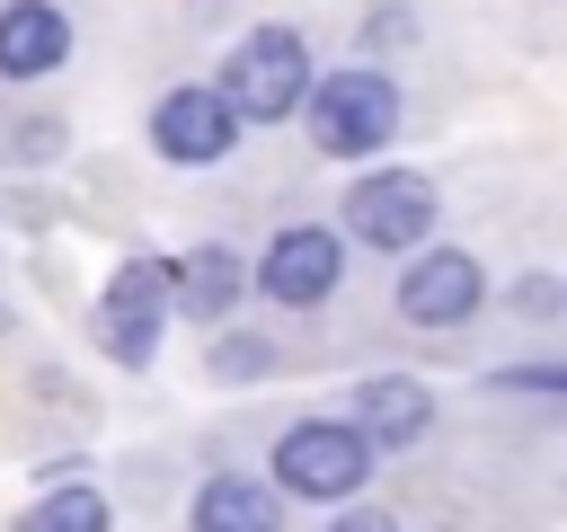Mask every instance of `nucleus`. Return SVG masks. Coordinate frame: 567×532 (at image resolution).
<instances>
[{
  "mask_svg": "<svg viewBox=\"0 0 567 532\" xmlns=\"http://www.w3.org/2000/svg\"><path fill=\"white\" fill-rule=\"evenodd\" d=\"M159 328H168V266L159 257H124L106 275V293H97V346L124 372H142L151 346H159Z\"/></svg>",
  "mask_w": 567,
  "mask_h": 532,
  "instance_id": "4",
  "label": "nucleus"
},
{
  "mask_svg": "<svg viewBox=\"0 0 567 532\" xmlns=\"http://www.w3.org/2000/svg\"><path fill=\"white\" fill-rule=\"evenodd\" d=\"M478 293H487V275H478L470 248H425V257L399 275V310H408L416 328H461V319L478 310Z\"/></svg>",
  "mask_w": 567,
  "mask_h": 532,
  "instance_id": "8",
  "label": "nucleus"
},
{
  "mask_svg": "<svg viewBox=\"0 0 567 532\" xmlns=\"http://www.w3.org/2000/svg\"><path fill=\"white\" fill-rule=\"evenodd\" d=\"M337 275H346V239H337V231H319V222L275 231V239H266V257H257V293H266V301H284V310H319V301L337 293Z\"/></svg>",
  "mask_w": 567,
  "mask_h": 532,
  "instance_id": "6",
  "label": "nucleus"
},
{
  "mask_svg": "<svg viewBox=\"0 0 567 532\" xmlns=\"http://www.w3.org/2000/svg\"><path fill=\"white\" fill-rule=\"evenodd\" d=\"M115 514H106V488H89V479H62L53 497H35L27 514H18V532H106Z\"/></svg>",
  "mask_w": 567,
  "mask_h": 532,
  "instance_id": "13",
  "label": "nucleus"
},
{
  "mask_svg": "<svg viewBox=\"0 0 567 532\" xmlns=\"http://www.w3.org/2000/svg\"><path fill=\"white\" fill-rule=\"evenodd\" d=\"M221 98H230L239 124L292 115V106L310 98V53H301V35H292V27H248V35L230 44V62H221Z\"/></svg>",
  "mask_w": 567,
  "mask_h": 532,
  "instance_id": "1",
  "label": "nucleus"
},
{
  "mask_svg": "<svg viewBox=\"0 0 567 532\" xmlns=\"http://www.w3.org/2000/svg\"><path fill=\"white\" fill-rule=\"evenodd\" d=\"M284 497L266 479H204L195 488V532H275Z\"/></svg>",
  "mask_w": 567,
  "mask_h": 532,
  "instance_id": "12",
  "label": "nucleus"
},
{
  "mask_svg": "<svg viewBox=\"0 0 567 532\" xmlns=\"http://www.w3.org/2000/svg\"><path fill=\"white\" fill-rule=\"evenodd\" d=\"M213 372L239 381V372H266V346H213Z\"/></svg>",
  "mask_w": 567,
  "mask_h": 532,
  "instance_id": "14",
  "label": "nucleus"
},
{
  "mask_svg": "<svg viewBox=\"0 0 567 532\" xmlns=\"http://www.w3.org/2000/svg\"><path fill=\"white\" fill-rule=\"evenodd\" d=\"M151 142H159V160L204 168V160H230L239 115H230V98H221V89H168V98L151 106Z\"/></svg>",
  "mask_w": 567,
  "mask_h": 532,
  "instance_id": "7",
  "label": "nucleus"
},
{
  "mask_svg": "<svg viewBox=\"0 0 567 532\" xmlns=\"http://www.w3.org/2000/svg\"><path fill=\"white\" fill-rule=\"evenodd\" d=\"M328 532H390V514H346V523H328Z\"/></svg>",
  "mask_w": 567,
  "mask_h": 532,
  "instance_id": "16",
  "label": "nucleus"
},
{
  "mask_svg": "<svg viewBox=\"0 0 567 532\" xmlns=\"http://www.w3.org/2000/svg\"><path fill=\"white\" fill-rule=\"evenodd\" d=\"M239 284H248V266H239L221 239H204V248H186V257L168 266V310H186V319H221V310L239 301Z\"/></svg>",
  "mask_w": 567,
  "mask_h": 532,
  "instance_id": "10",
  "label": "nucleus"
},
{
  "mask_svg": "<svg viewBox=\"0 0 567 532\" xmlns=\"http://www.w3.org/2000/svg\"><path fill=\"white\" fill-rule=\"evenodd\" d=\"M301 106H310V142L328 160H363L399 133V89L381 71H328V80H310Z\"/></svg>",
  "mask_w": 567,
  "mask_h": 532,
  "instance_id": "2",
  "label": "nucleus"
},
{
  "mask_svg": "<svg viewBox=\"0 0 567 532\" xmlns=\"http://www.w3.org/2000/svg\"><path fill=\"white\" fill-rule=\"evenodd\" d=\"M62 53H71V18L53 0L0 9V80H44V71H62Z\"/></svg>",
  "mask_w": 567,
  "mask_h": 532,
  "instance_id": "9",
  "label": "nucleus"
},
{
  "mask_svg": "<svg viewBox=\"0 0 567 532\" xmlns=\"http://www.w3.org/2000/svg\"><path fill=\"white\" fill-rule=\"evenodd\" d=\"M514 301H523V310H549V301H558V284H540V275H523V284H514Z\"/></svg>",
  "mask_w": 567,
  "mask_h": 532,
  "instance_id": "15",
  "label": "nucleus"
},
{
  "mask_svg": "<svg viewBox=\"0 0 567 532\" xmlns=\"http://www.w3.org/2000/svg\"><path fill=\"white\" fill-rule=\"evenodd\" d=\"M346 231L363 239V248H416L425 231H434V186L416 177V168H381V177H354L346 186Z\"/></svg>",
  "mask_w": 567,
  "mask_h": 532,
  "instance_id": "5",
  "label": "nucleus"
},
{
  "mask_svg": "<svg viewBox=\"0 0 567 532\" xmlns=\"http://www.w3.org/2000/svg\"><path fill=\"white\" fill-rule=\"evenodd\" d=\"M354 426H363V443H390V452H408V443L434 426V399H425V381L390 372V381H363V390H354Z\"/></svg>",
  "mask_w": 567,
  "mask_h": 532,
  "instance_id": "11",
  "label": "nucleus"
},
{
  "mask_svg": "<svg viewBox=\"0 0 567 532\" xmlns=\"http://www.w3.org/2000/svg\"><path fill=\"white\" fill-rule=\"evenodd\" d=\"M275 479L292 497H310V505H346L372 479V443H363L354 417H310V426H292L275 443Z\"/></svg>",
  "mask_w": 567,
  "mask_h": 532,
  "instance_id": "3",
  "label": "nucleus"
}]
</instances>
